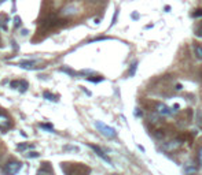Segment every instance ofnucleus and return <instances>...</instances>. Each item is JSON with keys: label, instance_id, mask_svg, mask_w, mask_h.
I'll return each mask as SVG.
<instances>
[{"label": "nucleus", "instance_id": "obj_32", "mask_svg": "<svg viewBox=\"0 0 202 175\" xmlns=\"http://www.w3.org/2000/svg\"><path fill=\"white\" fill-rule=\"evenodd\" d=\"M0 2H4V0H0Z\"/></svg>", "mask_w": 202, "mask_h": 175}, {"label": "nucleus", "instance_id": "obj_21", "mask_svg": "<svg viewBox=\"0 0 202 175\" xmlns=\"http://www.w3.org/2000/svg\"><path fill=\"white\" fill-rule=\"evenodd\" d=\"M88 81H91V82H101V81H103V78H87Z\"/></svg>", "mask_w": 202, "mask_h": 175}, {"label": "nucleus", "instance_id": "obj_11", "mask_svg": "<svg viewBox=\"0 0 202 175\" xmlns=\"http://www.w3.org/2000/svg\"><path fill=\"white\" fill-rule=\"evenodd\" d=\"M43 97L46 99V100H48V101H58V99H57V96L55 95H52V93H50V92H46L43 93Z\"/></svg>", "mask_w": 202, "mask_h": 175}, {"label": "nucleus", "instance_id": "obj_25", "mask_svg": "<svg viewBox=\"0 0 202 175\" xmlns=\"http://www.w3.org/2000/svg\"><path fill=\"white\" fill-rule=\"evenodd\" d=\"M133 115L140 116V115H142V112H140V110H139V108H136V111H135V112H133Z\"/></svg>", "mask_w": 202, "mask_h": 175}, {"label": "nucleus", "instance_id": "obj_7", "mask_svg": "<svg viewBox=\"0 0 202 175\" xmlns=\"http://www.w3.org/2000/svg\"><path fill=\"white\" fill-rule=\"evenodd\" d=\"M181 145V141L180 140H173V141H171V142H168V144L165 145V148L168 151H175V149H177Z\"/></svg>", "mask_w": 202, "mask_h": 175}, {"label": "nucleus", "instance_id": "obj_27", "mask_svg": "<svg viewBox=\"0 0 202 175\" xmlns=\"http://www.w3.org/2000/svg\"><path fill=\"white\" fill-rule=\"evenodd\" d=\"M26 34H28V30H26V29H23V30H22V36H26Z\"/></svg>", "mask_w": 202, "mask_h": 175}, {"label": "nucleus", "instance_id": "obj_24", "mask_svg": "<svg viewBox=\"0 0 202 175\" xmlns=\"http://www.w3.org/2000/svg\"><path fill=\"white\" fill-rule=\"evenodd\" d=\"M17 148H18L19 151H25L26 148H28V145H25V144H21V145H18V147H17Z\"/></svg>", "mask_w": 202, "mask_h": 175}, {"label": "nucleus", "instance_id": "obj_1", "mask_svg": "<svg viewBox=\"0 0 202 175\" xmlns=\"http://www.w3.org/2000/svg\"><path fill=\"white\" fill-rule=\"evenodd\" d=\"M95 127H96V130L99 131V133L102 134V136H105L106 138H116L117 137V131L114 127L112 126H107L106 123H103V122H101V121H96L95 122Z\"/></svg>", "mask_w": 202, "mask_h": 175}, {"label": "nucleus", "instance_id": "obj_3", "mask_svg": "<svg viewBox=\"0 0 202 175\" xmlns=\"http://www.w3.org/2000/svg\"><path fill=\"white\" fill-rule=\"evenodd\" d=\"M156 112L160 116H172L176 114V111L172 108V107L166 106V104H164V103H158L156 106Z\"/></svg>", "mask_w": 202, "mask_h": 175}, {"label": "nucleus", "instance_id": "obj_23", "mask_svg": "<svg viewBox=\"0 0 202 175\" xmlns=\"http://www.w3.org/2000/svg\"><path fill=\"white\" fill-rule=\"evenodd\" d=\"M192 17H194V18H197V17H202V10H197V13L192 14Z\"/></svg>", "mask_w": 202, "mask_h": 175}, {"label": "nucleus", "instance_id": "obj_13", "mask_svg": "<svg viewBox=\"0 0 202 175\" xmlns=\"http://www.w3.org/2000/svg\"><path fill=\"white\" fill-rule=\"evenodd\" d=\"M19 86H21V92L22 93H25L26 90H28V88H29V85H28V82H26L25 80H22V81H19Z\"/></svg>", "mask_w": 202, "mask_h": 175}, {"label": "nucleus", "instance_id": "obj_28", "mask_svg": "<svg viewBox=\"0 0 202 175\" xmlns=\"http://www.w3.org/2000/svg\"><path fill=\"white\" fill-rule=\"evenodd\" d=\"M165 11H166V13H169V11H171V7H169V6H166V7H165Z\"/></svg>", "mask_w": 202, "mask_h": 175}, {"label": "nucleus", "instance_id": "obj_18", "mask_svg": "<svg viewBox=\"0 0 202 175\" xmlns=\"http://www.w3.org/2000/svg\"><path fill=\"white\" fill-rule=\"evenodd\" d=\"M198 163H200L202 167V147L200 148V151H198Z\"/></svg>", "mask_w": 202, "mask_h": 175}, {"label": "nucleus", "instance_id": "obj_16", "mask_svg": "<svg viewBox=\"0 0 202 175\" xmlns=\"http://www.w3.org/2000/svg\"><path fill=\"white\" fill-rule=\"evenodd\" d=\"M19 25H21V18H19V17H15V19H14V28H18Z\"/></svg>", "mask_w": 202, "mask_h": 175}, {"label": "nucleus", "instance_id": "obj_31", "mask_svg": "<svg viewBox=\"0 0 202 175\" xmlns=\"http://www.w3.org/2000/svg\"><path fill=\"white\" fill-rule=\"evenodd\" d=\"M91 2H99V0H91Z\"/></svg>", "mask_w": 202, "mask_h": 175}, {"label": "nucleus", "instance_id": "obj_30", "mask_svg": "<svg viewBox=\"0 0 202 175\" xmlns=\"http://www.w3.org/2000/svg\"><path fill=\"white\" fill-rule=\"evenodd\" d=\"M39 175H47V174H44V173H43V171H40V173H39Z\"/></svg>", "mask_w": 202, "mask_h": 175}, {"label": "nucleus", "instance_id": "obj_8", "mask_svg": "<svg viewBox=\"0 0 202 175\" xmlns=\"http://www.w3.org/2000/svg\"><path fill=\"white\" fill-rule=\"evenodd\" d=\"M34 63H37V60H25V62H21L19 63V67H22V69H29V70H34L36 67L33 65Z\"/></svg>", "mask_w": 202, "mask_h": 175}, {"label": "nucleus", "instance_id": "obj_2", "mask_svg": "<svg viewBox=\"0 0 202 175\" xmlns=\"http://www.w3.org/2000/svg\"><path fill=\"white\" fill-rule=\"evenodd\" d=\"M22 168V163L21 162H10L6 164L3 174L4 175H15L17 173H19Z\"/></svg>", "mask_w": 202, "mask_h": 175}, {"label": "nucleus", "instance_id": "obj_22", "mask_svg": "<svg viewBox=\"0 0 202 175\" xmlns=\"http://www.w3.org/2000/svg\"><path fill=\"white\" fill-rule=\"evenodd\" d=\"M40 155L37 153V152H30V153H28V157H32V159H34V157H39Z\"/></svg>", "mask_w": 202, "mask_h": 175}, {"label": "nucleus", "instance_id": "obj_17", "mask_svg": "<svg viewBox=\"0 0 202 175\" xmlns=\"http://www.w3.org/2000/svg\"><path fill=\"white\" fill-rule=\"evenodd\" d=\"M40 127H43V129H47L48 131H54V127H52L51 125H40Z\"/></svg>", "mask_w": 202, "mask_h": 175}, {"label": "nucleus", "instance_id": "obj_15", "mask_svg": "<svg viewBox=\"0 0 202 175\" xmlns=\"http://www.w3.org/2000/svg\"><path fill=\"white\" fill-rule=\"evenodd\" d=\"M197 125H198V127H201L202 129V112L201 111H198L197 112Z\"/></svg>", "mask_w": 202, "mask_h": 175}, {"label": "nucleus", "instance_id": "obj_14", "mask_svg": "<svg viewBox=\"0 0 202 175\" xmlns=\"http://www.w3.org/2000/svg\"><path fill=\"white\" fill-rule=\"evenodd\" d=\"M59 71H62V73H66V74H69V75H76V73L73 71V70L67 69V67H61V69H59Z\"/></svg>", "mask_w": 202, "mask_h": 175}, {"label": "nucleus", "instance_id": "obj_10", "mask_svg": "<svg viewBox=\"0 0 202 175\" xmlns=\"http://www.w3.org/2000/svg\"><path fill=\"white\" fill-rule=\"evenodd\" d=\"M192 48H194V54H195V56H197L198 59H201V60H202V45H201V44H195V45L192 47Z\"/></svg>", "mask_w": 202, "mask_h": 175}, {"label": "nucleus", "instance_id": "obj_26", "mask_svg": "<svg viewBox=\"0 0 202 175\" xmlns=\"http://www.w3.org/2000/svg\"><path fill=\"white\" fill-rule=\"evenodd\" d=\"M131 17H132V18H133V19H135V18H136V19H137V18H139V15H137V14H135V13H133V14H132V15H131Z\"/></svg>", "mask_w": 202, "mask_h": 175}, {"label": "nucleus", "instance_id": "obj_9", "mask_svg": "<svg viewBox=\"0 0 202 175\" xmlns=\"http://www.w3.org/2000/svg\"><path fill=\"white\" fill-rule=\"evenodd\" d=\"M197 171H198V168L195 167L194 164H186L184 166V173L186 174H190V175H192V174H197Z\"/></svg>", "mask_w": 202, "mask_h": 175}, {"label": "nucleus", "instance_id": "obj_29", "mask_svg": "<svg viewBox=\"0 0 202 175\" xmlns=\"http://www.w3.org/2000/svg\"><path fill=\"white\" fill-rule=\"evenodd\" d=\"M176 89H177V90H181L183 88H181V85H177V86H176Z\"/></svg>", "mask_w": 202, "mask_h": 175}, {"label": "nucleus", "instance_id": "obj_4", "mask_svg": "<svg viewBox=\"0 0 202 175\" xmlns=\"http://www.w3.org/2000/svg\"><path fill=\"white\" fill-rule=\"evenodd\" d=\"M88 147L91 148V149H92L93 151V152H95L96 153V156H99V157H101V159L102 160H103V162H106V163H109V164H112V160H110V157L109 156H107V155L106 153H105L103 152V151H102L101 149V148H99L98 147V145H92V144H89L88 145Z\"/></svg>", "mask_w": 202, "mask_h": 175}, {"label": "nucleus", "instance_id": "obj_6", "mask_svg": "<svg viewBox=\"0 0 202 175\" xmlns=\"http://www.w3.org/2000/svg\"><path fill=\"white\" fill-rule=\"evenodd\" d=\"M8 126H10V119L6 115L0 114V130H6Z\"/></svg>", "mask_w": 202, "mask_h": 175}, {"label": "nucleus", "instance_id": "obj_19", "mask_svg": "<svg viewBox=\"0 0 202 175\" xmlns=\"http://www.w3.org/2000/svg\"><path fill=\"white\" fill-rule=\"evenodd\" d=\"M10 86L13 88V89L18 88V86H19V81H11V82H10Z\"/></svg>", "mask_w": 202, "mask_h": 175}, {"label": "nucleus", "instance_id": "obj_5", "mask_svg": "<svg viewBox=\"0 0 202 175\" xmlns=\"http://www.w3.org/2000/svg\"><path fill=\"white\" fill-rule=\"evenodd\" d=\"M77 4H69V6H66L65 8L62 10V15L63 17H70V15H74L76 13H77Z\"/></svg>", "mask_w": 202, "mask_h": 175}, {"label": "nucleus", "instance_id": "obj_20", "mask_svg": "<svg viewBox=\"0 0 202 175\" xmlns=\"http://www.w3.org/2000/svg\"><path fill=\"white\" fill-rule=\"evenodd\" d=\"M117 17H118V10H116L114 11V17H113V19H112V26L116 23V21H117Z\"/></svg>", "mask_w": 202, "mask_h": 175}, {"label": "nucleus", "instance_id": "obj_12", "mask_svg": "<svg viewBox=\"0 0 202 175\" xmlns=\"http://www.w3.org/2000/svg\"><path fill=\"white\" fill-rule=\"evenodd\" d=\"M136 70H137V62H133L132 65H131V69H129V77H133Z\"/></svg>", "mask_w": 202, "mask_h": 175}]
</instances>
